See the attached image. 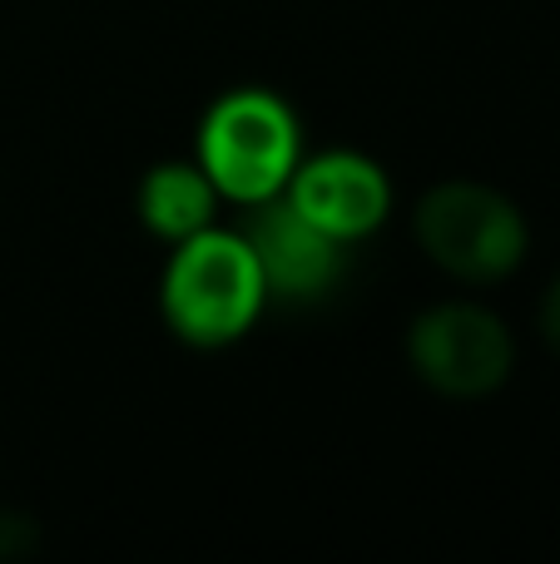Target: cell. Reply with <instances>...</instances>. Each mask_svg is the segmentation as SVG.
<instances>
[{
    "label": "cell",
    "instance_id": "9",
    "mask_svg": "<svg viewBox=\"0 0 560 564\" xmlns=\"http://www.w3.org/2000/svg\"><path fill=\"white\" fill-rule=\"evenodd\" d=\"M541 337H546V347L560 357V278L551 282V292L541 297Z\"/></svg>",
    "mask_w": 560,
    "mask_h": 564
},
{
    "label": "cell",
    "instance_id": "7",
    "mask_svg": "<svg viewBox=\"0 0 560 564\" xmlns=\"http://www.w3.org/2000/svg\"><path fill=\"white\" fill-rule=\"evenodd\" d=\"M218 188L198 164H154L139 184V218L154 238L184 243L189 234L214 224Z\"/></svg>",
    "mask_w": 560,
    "mask_h": 564
},
{
    "label": "cell",
    "instance_id": "2",
    "mask_svg": "<svg viewBox=\"0 0 560 564\" xmlns=\"http://www.w3.org/2000/svg\"><path fill=\"white\" fill-rule=\"evenodd\" d=\"M412 234L442 273L462 282H502L526 258V218L506 194L472 178L437 184L417 198Z\"/></svg>",
    "mask_w": 560,
    "mask_h": 564
},
{
    "label": "cell",
    "instance_id": "6",
    "mask_svg": "<svg viewBox=\"0 0 560 564\" xmlns=\"http://www.w3.org/2000/svg\"><path fill=\"white\" fill-rule=\"evenodd\" d=\"M283 194L343 243L367 238L387 218V204H392L387 174L367 154H353V149H327V154L298 164Z\"/></svg>",
    "mask_w": 560,
    "mask_h": 564
},
{
    "label": "cell",
    "instance_id": "5",
    "mask_svg": "<svg viewBox=\"0 0 560 564\" xmlns=\"http://www.w3.org/2000/svg\"><path fill=\"white\" fill-rule=\"evenodd\" d=\"M244 208V243L273 297L317 302L343 278V238L317 228L288 194H268Z\"/></svg>",
    "mask_w": 560,
    "mask_h": 564
},
{
    "label": "cell",
    "instance_id": "8",
    "mask_svg": "<svg viewBox=\"0 0 560 564\" xmlns=\"http://www.w3.org/2000/svg\"><path fill=\"white\" fill-rule=\"evenodd\" d=\"M40 550V520L25 510H0V564L30 560Z\"/></svg>",
    "mask_w": 560,
    "mask_h": 564
},
{
    "label": "cell",
    "instance_id": "1",
    "mask_svg": "<svg viewBox=\"0 0 560 564\" xmlns=\"http://www.w3.org/2000/svg\"><path fill=\"white\" fill-rule=\"evenodd\" d=\"M164 322L189 347H228L263 312L268 288L244 234L198 228L174 248L164 268Z\"/></svg>",
    "mask_w": 560,
    "mask_h": 564
},
{
    "label": "cell",
    "instance_id": "4",
    "mask_svg": "<svg viewBox=\"0 0 560 564\" xmlns=\"http://www.w3.org/2000/svg\"><path fill=\"white\" fill-rule=\"evenodd\" d=\"M407 361L446 401H482L506 387L516 367V341L492 307L442 302L407 327Z\"/></svg>",
    "mask_w": 560,
    "mask_h": 564
},
{
    "label": "cell",
    "instance_id": "3",
    "mask_svg": "<svg viewBox=\"0 0 560 564\" xmlns=\"http://www.w3.org/2000/svg\"><path fill=\"white\" fill-rule=\"evenodd\" d=\"M198 169L234 204L283 194L298 169V119L268 89H234L204 115Z\"/></svg>",
    "mask_w": 560,
    "mask_h": 564
}]
</instances>
